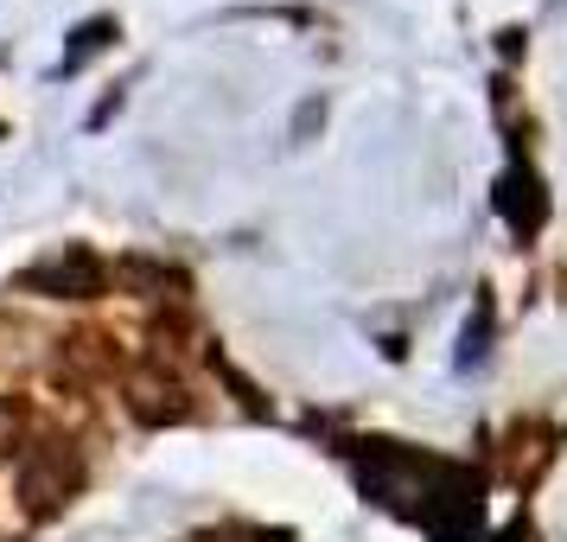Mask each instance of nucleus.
Returning a JSON list of instances; mask_svg holds the SVG:
<instances>
[{
  "mask_svg": "<svg viewBox=\"0 0 567 542\" xmlns=\"http://www.w3.org/2000/svg\"><path fill=\"white\" fill-rule=\"evenodd\" d=\"M13 428H20V415H13V409H0V447L13 440Z\"/></svg>",
  "mask_w": 567,
  "mask_h": 542,
  "instance_id": "3",
  "label": "nucleus"
},
{
  "mask_svg": "<svg viewBox=\"0 0 567 542\" xmlns=\"http://www.w3.org/2000/svg\"><path fill=\"white\" fill-rule=\"evenodd\" d=\"M71 479H78V460H71L58 440L52 447H39V453L27 460V498L32 504H58V498L71 491Z\"/></svg>",
  "mask_w": 567,
  "mask_h": 542,
  "instance_id": "1",
  "label": "nucleus"
},
{
  "mask_svg": "<svg viewBox=\"0 0 567 542\" xmlns=\"http://www.w3.org/2000/svg\"><path fill=\"white\" fill-rule=\"evenodd\" d=\"M128 396H134V415H147V421H179L185 415V389L173 377H159V370H141Z\"/></svg>",
  "mask_w": 567,
  "mask_h": 542,
  "instance_id": "2",
  "label": "nucleus"
}]
</instances>
